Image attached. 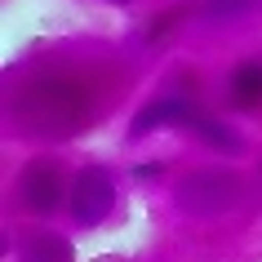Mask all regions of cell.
Here are the masks:
<instances>
[{
	"label": "cell",
	"mask_w": 262,
	"mask_h": 262,
	"mask_svg": "<svg viewBox=\"0 0 262 262\" xmlns=\"http://www.w3.org/2000/svg\"><path fill=\"white\" fill-rule=\"evenodd\" d=\"M94 116V98L76 76H62V71H49V76H36L31 84H23L14 98H9V120L18 124V134L27 138H71L80 134Z\"/></svg>",
	"instance_id": "obj_1"
},
{
	"label": "cell",
	"mask_w": 262,
	"mask_h": 262,
	"mask_svg": "<svg viewBox=\"0 0 262 262\" xmlns=\"http://www.w3.org/2000/svg\"><path fill=\"white\" fill-rule=\"evenodd\" d=\"M240 191H245L240 173L213 165V169L187 173V178L173 187V205H178V213H187V218H218V213H227V209L240 200Z\"/></svg>",
	"instance_id": "obj_2"
},
{
	"label": "cell",
	"mask_w": 262,
	"mask_h": 262,
	"mask_svg": "<svg viewBox=\"0 0 262 262\" xmlns=\"http://www.w3.org/2000/svg\"><path fill=\"white\" fill-rule=\"evenodd\" d=\"M116 209V178L107 165H84L71 182V218L80 227H98L107 222V213Z\"/></svg>",
	"instance_id": "obj_3"
},
{
	"label": "cell",
	"mask_w": 262,
	"mask_h": 262,
	"mask_svg": "<svg viewBox=\"0 0 262 262\" xmlns=\"http://www.w3.org/2000/svg\"><path fill=\"white\" fill-rule=\"evenodd\" d=\"M18 200H23L27 213L49 218L62 205V169L54 160H27L23 173H18Z\"/></svg>",
	"instance_id": "obj_4"
},
{
	"label": "cell",
	"mask_w": 262,
	"mask_h": 262,
	"mask_svg": "<svg viewBox=\"0 0 262 262\" xmlns=\"http://www.w3.org/2000/svg\"><path fill=\"white\" fill-rule=\"evenodd\" d=\"M195 120H200V111L191 107V98H187V94H160V98H151V102L134 116L129 134L142 138V134H156V129H165V124H182V129H191Z\"/></svg>",
	"instance_id": "obj_5"
},
{
	"label": "cell",
	"mask_w": 262,
	"mask_h": 262,
	"mask_svg": "<svg viewBox=\"0 0 262 262\" xmlns=\"http://www.w3.org/2000/svg\"><path fill=\"white\" fill-rule=\"evenodd\" d=\"M227 102L240 107V111L262 107V58H245V62H235L231 80H227Z\"/></svg>",
	"instance_id": "obj_6"
},
{
	"label": "cell",
	"mask_w": 262,
	"mask_h": 262,
	"mask_svg": "<svg viewBox=\"0 0 262 262\" xmlns=\"http://www.w3.org/2000/svg\"><path fill=\"white\" fill-rule=\"evenodd\" d=\"M191 134L205 147H213V151H222V156H240L245 151V142H240V134H235L231 124H222V120H209V116H200V120L191 124Z\"/></svg>",
	"instance_id": "obj_7"
},
{
	"label": "cell",
	"mask_w": 262,
	"mask_h": 262,
	"mask_svg": "<svg viewBox=\"0 0 262 262\" xmlns=\"http://www.w3.org/2000/svg\"><path fill=\"white\" fill-rule=\"evenodd\" d=\"M18 262H71V245L58 235H31L18 253Z\"/></svg>",
	"instance_id": "obj_8"
},
{
	"label": "cell",
	"mask_w": 262,
	"mask_h": 262,
	"mask_svg": "<svg viewBox=\"0 0 262 262\" xmlns=\"http://www.w3.org/2000/svg\"><path fill=\"white\" fill-rule=\"evenodd\" d=\"M258 0H195V14L205 23H240Z\"/></svg>",
	"instance_id": "obj_9"
},
{
	"label": "cell",
	"mask_w": 262,
	"mask_h": 262,
	"mask_svg": "<svg viewBox=\"0 0 262 262\" xmlns=\"http://www.w3.org/2000/svg\"><path fill=\"white\" fill-rule=\"evenodd\" d=\"M107 5H129V0H107Z\"/></svg>",
	"instance_id": "obj_10"
}]
</instances>
